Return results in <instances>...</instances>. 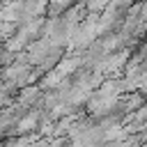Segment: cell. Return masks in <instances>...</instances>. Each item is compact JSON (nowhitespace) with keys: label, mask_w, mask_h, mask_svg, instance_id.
<instances>
[{"label":"cell","mask_w":147,"mask_h":147,"mask_svg":"<svg viewBox=\"0 0 147 147\" xmlns=\"http://www.w3.org/2000/svg\"><path fill=\"white\" fill-rule=\"evenodd\" d=\"M39 119H41V115L39 113H28V115H23L18 122H16V133L18 136H25V133H30V131H34L37 126H39Z\"/></svg>","instance_id":"1"},{"label":"cell","mask_w":147,"mask_h":147,"mask_svg":"<svg viewBox=\"0 0 147 147\" xmlns=\"http://www.w3.org/2000/svg\"><path fill=\"white\" fill-rule=\"evenodd\" d=\"M39 96H41L39 87H25L23 94H21V106H32V103H37Z\"/></svg>","instance_id":"2"},{"label":"cell","mask_w":147,"mask_h":147,"mask_svg":"<svg viewBox=\"0 0 147 147\" xmlns=\"http://www.w3.org/2000/svg\"><path fill=\"white\" fill-rule=\"evenodd\" d=\"M108 2H110V0H87L85 5H87V9H90L92 14H96V11H106V9H108Z\"/></svg>","instance_id":"3"},{"label":"cell","mask_w":147,"mask_h":147,"mask_svg":"<svg viewBox=\"0 0 147 147\" xmlns=\"http://www.w3.org/2000/svg\"><path fill=\"white\" fill-rule=\"evenodd\" d=\"M71 0H51V5H53V9H60V7H67Z\"/></svg>","instance_id":"4"},{"label":"cell","mask_w":147,"mask_h":147,"mask_svg":"<svg viewBox=\"0 0 147 147\" xmlns=\"http://www.w3.org/2000/svg\"><path fill=\"white\" fill-rule=\"evenodd\" d=\"M129 2H133V0H115V5H129Z\"/></svg>","instance_id":"5"},{"label":"cell","mask_w":147,"mask_h":147,"mask_svg":"<svg viewBox=\"0 0 147 147\" xmlns=\"http://www.w3.org/2000/svg\"><path fill=\"white\" fill-rule=\"evenodd\" d=\"M140 147H147V145H140Z\"/></svg>","instance_id":"6"}]
</instances>
